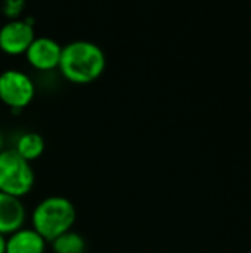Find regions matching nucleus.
Listing matches in <instances>:
<instances>
[{"label":"nucleus","mask_w":251,"mask_h":253,"mask_svg":"<svg viewBox=\"0 0 251 253\" xmlns=\"http://www.w3.org/2000/svg\"><path fill=\"white\" fill-rule=\"evenodd\" d=\"M3 142H4V136H3V132L0 130V151L3 150Z\"/></svg>","instance_id":"obj_13"},{"label":"nucleus","mask_w":251,"mask_h":253,"mask_svg":"<svg viewBox=\"0 0 251 253\" xmlns=\"http://www.w3.org/2000/svg\"><path fill=\"white\" fill-rule=\"evenodd\" d=\"M36 172L30 162L22 159L13 148L0 151V191L22 197L31 191Z\"/></svg>","instance_id":"obj_3"},{"label":"nucleus","mask_w":251,"mask_h":253,"mask_svg":"<svg viewBox=\"0 0 251 253\" xmlns=\"http://www.w3.org/2000/svg\"><path fill=\"white\" fill-rule=\"evenodd\" d=\"M36 95V83L24 70L6 68L0 73V99L12 111L27 107Z\"/></svg>","instance_id":"obj_4"},{"label":"nucleus","mask_w":251,"mask_h":253,"mask_svg":"<svg viewBox=\"0 0 251 253\" xmlns=\"http://www.w3.org/2000/svg\"><path fill=\"white\" fill-rule=\"evenodd\" d=\"M46 148V142L44 138L41 136V133L36 132V130H25L22 132L13 145V150L27 162H33L36 159H38L43 151Z\"/></svg>","instance_id":"obj_9"},{"label":"nucleus","mask_w":251,"mask_h":253,"mask_svg":"<svg viewBox=\"0 0 251 253\" xmlns=\"http://www.w3.org/2000/svg\"><path fill=\"white\" fill-rule=\"evenodd\" d=\"M107 67V55L104 49L86 39H75L62 44L59 71L62 76L78 84L96 80Z\"/></svg>","instance_id":"obj_1"},{"label":"nucleus","mask_w":251,"mask_h":253,"mask_svg":"<svg viewBox=\"0 0 251 253\" xmlns=\"http://www.w3.org/2000/svg\"><path fill=\"white\" fill-rule=\"evenodd\" d=\"M27 209L19 197L0 191V234L9 236L10 233L24 227Z\"/></svg>","instance_id":"obj_7"},{"label":"nucleus","mask_w":251,"mask_h":253,"mask_svg":"<svg viewBox=\"0 0 251 253\" xmlns=\"http://www.w3.org/2000/svg\"><path fill=\"white\" fill-rule=\"evenodd\" d=\"M77 218L74 203L64 196H47L41 199L31 212V227L47 242L62 233L72 230Z\"/></svg>","instance_id":"obj_2"},{"label":"nucleus","mask_w":251,"mask_h":253,"mask_svg":"<svg viewBox=\"0 0 251 253\" xmlns=\"http://www.w3.org/2000/svg\"><path fill=\"white\" fill-rule=\"evenodd\" d=\"M52 249L55 253H84L86 252V240L84 237L74 231L68 230L53 239L52 242Z\"/></svg>","instance_id":"obj_10"},{"label":"nucleus","mask_w":251,"mask_h":253,"mask_svg":"<svg viewBox=\"0 0 251 253\" xmlns=\"http://www.w3.org/2000/svg\"><path fill=\"white\" fill-rule=\"evenodd\" d=\"M36 37L33 18L7 19L0 27V49L9 55L25 53Z\"/></svg>","instance_id":"obj_5"},{"label":"nucleus","mask_w":251,"mask_h":253,"mask_svg":"<svg viewBox=\"0 0 251 253\" xmlns=\"http://www.w3.org/2000/svg\"><path fill=\"white\" fill-rule=\"evenodd\" d=\"M0 253H6V236L0 234Z\"/></svg>","instance_id":"obj_12"},{"label":"nucleus","mask_w":251,"mask_h":253,"mask_svg":"<svg viewBox=\"0 0 251 253\" xmlns=\"http://www.w3.org/2000/svg\"><path fill=\"white\" fill-rule=\"evenodd\" d=\"M47 240L33 227H21L6 236V253H44Z\"/></svg>","instance_id":"obj_8"},{"label":"nucleus","mask_w":251,"mask_h":253,"mask_svg":"<svg viewBox=\"0 0 251 253\" xmlns=\"http://www.w3.org/2000/svg\"><path fill=\"white\" fill-rule=\"evenodd\" d=\"M62 44L50 36H36L28 49L25 58L31 67L41 71L53 70L59 65Z\"/></svg>","instance_id":"obj_6"},{"label":"nucleus","mask_w":251,"mask_h":253,"mask_svg":"<svg viewBox=\"0 0 251 253\" xmlns=\"http://www.w3.org/2000/svg\"><path fill=\"white\" fill-rule=\"evenodd\" d=\"M25 7V1L24 0H6L1 4V9L4 10V13L9 16V19H15L18 18V15L21 13V10Z\"/></svg>","instance_id":"obj_11"}]
</instances>
